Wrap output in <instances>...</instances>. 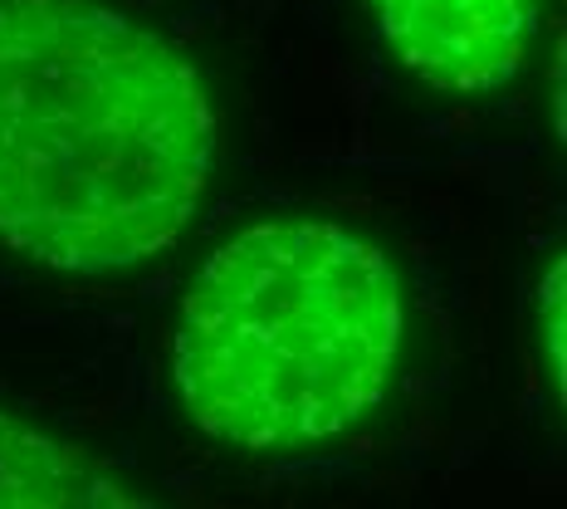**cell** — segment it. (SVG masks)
I'll return each mask as SVG.
<instances>
[{"instance_id": "6da1fadb", "label": "cell", "mask_w": 567, "mask_h": 509, "mask_svg": "<svg viewBox=\"0 0 567 509\" xmlns=\"http://www.w3.org/2000/svg\"><path fill=\"white\" fill-rule=\"evenodd\" d=\"M186 54L93 0H0V245L113 275L182 241L216 176Z\"/></svg>"}, {"instance_id": "7a4b0ae2", "label": "cell", "mask_w": 567, "mask_h": 509, "mask_svg": "<svg viewBox=\"0 0 567 509\" xmlns=\"http://www.w3.org/2000/svg\"><path fill=\"white\" fill-rule=\"evenodd\" d=\"M406 338L392 259L338 221H269L226 241L172 328V377L206 436L309 446L382 401Z\"/></svg>"}, {"instance_id": "3957f363", "label": "cell", "mask_w": 567, "mask_h": 509, "mask_svg": "<svg viewBox=\"0 0 567 509\" xmlns=\"http://www.w3.org/2000/svg\"><path fill=\"white\" fill-rule=\"evenodd\" d=\"M386 44L445 93H494L518 79L538 30V0H372Z\"/></svg>"}, {"instance_id": "277c9868", "label": "cell", "mask_w": 567, "mask_h": 509, "mask_svg": "<svg viewBox=\"0 0 567 509\" xmlns=\"http://www.w3.org/2000/svg\"><path fill=\"white\" fill-rule=\"evenodd\" d=\"M0 505H142L74 446L0 411Z\"/></svg>"}, {"instance_id": "5b68a950", "label": "cell", "mask_w": 567, "mask_h": 509, "mask_svg": "<svg viewBox=\"0 0 567 509\" xmlns=\"http://www.w3.org/2000/svg\"><path fill=\"white\" fill-rule=\"evenodd\" d=\"M548 368H553V383L563 387V265H553V279H548Z\"/></svg>"}]
</instances>
